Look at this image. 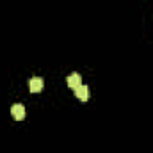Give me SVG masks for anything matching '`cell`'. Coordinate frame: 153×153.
Here are the masks:
<instances>
[{"mask_svg":"<svg viewBox=\"0 0 153 153\" xmlns=\"http://www.w3.org/2000/svg\"><path fill=\"white\" fill-rule=\"evenodd\" d=\"M11 116H13L16 121H22V119L25 117V107H23L22 103H14V105L11 107Z\"/></svg>","mask_w":153,"mask_h":153,"instance_id":"6da1fadb","label":"cell"},{"mask_svg":"<svg viewBox=\"0 0 153 153\" xmlns=\"http://www.w3.org/2000/svg\"><path fill=\"white\" fill-rule=\"evenodd\" d=\"M43 85H45V82H43V78H39V76L30 78V82H29L30 93H41V91H43Z\"/></svg>","mask_w":153,"mask_h":153,"instance_id":"7a4b0ae2","label":"cell"},{"mask_svg":"<svg viewBox=\"0 0 153 153\" xmlns=\"http://www.w3.org/2000/svg\"><path fill=\"white\" fill-rule=\"evenodd\" d=\"M75 91V96L78 98V100H82V102H87V98H89V89H87V85H78L76 89H73Z\"/></svg>","mask_w":153,"mask_h":153,"instance_id":"3957f363","label":"cell"},{"mask_svg":"<svg viewBox=\"0 0 153 153\" xmlns=\"http://www.w3.org/2000/svg\"><path fill=\"white\" fill-rule=\"evenodd\" d=\"M68 85L71 89H76L78 85H82V76H80V73H71V75L68 76Z\"/></svg>","mask_w":153,"mask_h":153,"instance_id":"277c9868","label":"cell"}]
</instances>
